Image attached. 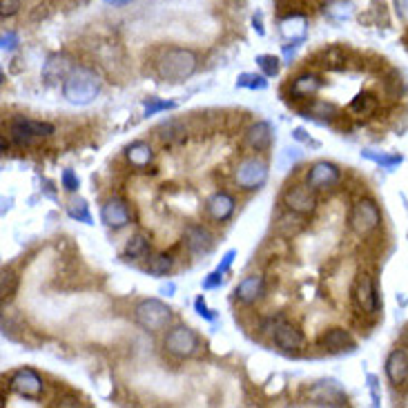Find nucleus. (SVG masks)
<instances>
[{
  "mask_svg": "<svg viewBox=\"0 0 408 408\" xmlns=\"http://www.w3.org/2000/svg\"><path fill=\"white\" fill-rule=\"evenodd\" d=\"M199 59L196 54L188 47H170L161 54V59L157 61V74L161 80L167 83H183L188 80L194 72Z\"/></svg>",
  "mask_w": 408,
  "mask_h": 408,
  "instance_id": "1",
  "label": "nucleus"
},
{
  "mask_svg": "<svg viewBox=\"0 0 408 408\" xmlns=\"http://www.w3.org/2000/svg\"><path fill=\"white\" fill-rule=\"evenodd\" d=\"M101 92V80L90 67H74L63 80V96L72 105H90Z\"/></svg>",
  "mask_w": 408,
  "mask_h": 408,
  "instance_id": "2",
  "label": "nucleus"
},
{
  "mask_svg": "<svg viewBox=\"0 0 408 408\" xmlns=\"http://www.w3.org/2000/svg\"><path fill=\"white\" fill-rule=\"evenodd\" d=\"M134 319L140 328H145L150 332H159L170 326L172 311L170 306L163 304L161 299H143L134 308Z\"/></svg>",
  "mask_w": 408,
  "mask_h": 408,
  "instance_id": "3",
  "label": "nucleus"
},
{
  "mask_svg": "<svg viewBox=\"0 0 408 408\" xmlns=\"http://www.w3.org/2000/svg\"><path fill=\"white\" fill-rule=\"evenodd\" d=\"M350 230L357 236H368L373 234L379 226H382V210L371 199H361L350 210Z\"/></svg>",
  "mask_w": 408,
  "mask_h": 408,
  "instance_id": "4",
  "label": "nucleus"
},
{
  "mask_svg": "<svg viewBox=\"0 0 408 408\" xmlns=\"http://www.w3.org/2000/svg\"><path fill=\"white\" fill-rule=\"evenodd\" d=\"M265 330L272 335V342L284 350V353H299L304 346L301 330L290 323L286 317H272L265 321Z\"/></svg>",
  "mask_w": 408,
  "mask_h": 408,
  "instance_id": "5",
  "label": "nucleus"
},
{
  "mask_svg": "<svg viewBox=\"0 0 408 408\" xmlns=\"http://www.w3.org/2000/svg\"><path fill=\"white\" fill-rule=\"evenodd\" d=\"M163 346L170 355H174L179 359H186V357H192L196 350H199L201 342H199V335H196L192 328L176 326L165 335Z\"/></svg>",
  "mask_w": 408,
  "mask_h": 408,
  "instance_id": "6",
  "label": "nucleus"
},
{
  "mask_svg": "<svg viewBox=\"0 0 408 408\" xmlns=\"http://www.w3.org/2000/svg\"><path fill=\"white\" fill-rule=\"evenodd\" d=\"M234 179H236L239 188H244V190H259L263 183L268 181V165H265L257 157L244 159L241 163L236 165Z\"/></svg>",
  "mask_w": 408,
  "mask_h": 408,
  "instance_id": "7",
  "label": "nucleus"
},
{
  "mask_svg": "<svg viewBox=\"0 0 408 408\" xmlns=\"http://www.w3.org/2000/svg\"><path fill=\"white\" fill-rule=\"evenodd\" d=\"M11 138L16 140L18 145H32L36 138H45L56 132L52 123L45 121H32V119H16L11 123Z\"/></svg>",
  "mask_w": 408,
  "mask_h": 408,
  "instance_id": "8",
  "label": "nucleus"
},
{
  "mask_svg": "<svg viewBox=\"0 0 408 408\" xmlns=\"http://www.w3.org/2000/svg\"><path fill=\"white\" fill-rule=\"evenodd\" d=\"M9 384H11V390L18 392V395L25 397V400H40V397H43V390H45L43 377H40L32 368L16 371V373L11 375Z\"/></svg>",
  "mask_w": 408,
  "mask_h": 408,
  "instance_id": "9",
  "label": "nucleus"
},
{
  "mask_svg": "<svg viewBox=\"0 0 408 408\" xmlns=\"http://www.w3.org/2000/svg\"><path fill=\"white\" fill-rule=\"evenodd\" d=\"M284 205L294 215H313L317 210V194L308 186H292L284 192Z\"/></svg>",
  "mask_w": 408,
  "mask_h": 408,
  "instance_id": "10",
  "label": "nucleus"
},
{
  "mask_svg": "<svg viewBox=\"0 0 408 408\" xmlns=\"http://www.w3.org/2000/svg\"><path fill=\"white\" fill-rule=\"evenodd\" d=\"M311 402L317 406H346V392L335 379H321L311 388Z\"/></svg>",
  "mask_w": 408,
  "mask_h": 408,
  "instance_id": "11",
  "label": "nucleus"
},
{
  "mask_svg": "<svg viewBox=\"0 0 408 408\" xmlns=\"http://www.w3.org/2000/svg\"><path fill=\"white\" fill-rule=\"evenodd\" d=\"M355 304L361 313L375 315L379 311V292L375 288V281L371 275H359L355 284Z\"/></svg>",
  "mask_w": 408,
  "mask_h": 408,
  "instance_id": "12",
  "label": "nucleus"
},
{
  "mask_svg": "<svg viewBox=\"0 0 408 408\" xmlns=\"http://www.w3.org/2000/svg\"><path fill=\"white\" fill-rule=\"evenodd\" d=\"M342 181V170L337 167L335 163L328 161H319L311 167V172L306 176V183L311 186L313 190H326L332 188L337 183Z\"/></svg>",
  "mask_w": 408,
  "mask_h": 408,
  "instance_id": "13",
  "label": "nucleus"
},
{
  "mask_svg": "<svg viewBox=\"0 0 408 408\" xmlns=\"http://www.w3.org/2000/svg\"><path fill=\"white\" fill-rule=\"evenodd\" d=\"M384 371H386L388 382L395 388H402V390L408 388V353L404 348H395L386 357V368Z\"/></svg>",
  "mask_w": 408,
  "mask_h": 408,
  "instance_id": "14",
  "label": "nucleus"
},
{
  "mask_svg": "<svg viewBox=\"0 0 408 408\" xmlns=\"http://www.w3.org/2000/svg\"><path fill=\"white\" fill-rule=\"evenodd\" d=\"M101 219L107 228H125L132 219V212H130V205L125 203L119 196H112V199L105 201V205L101 208Z\"/></svg>",
  "mask_w": 408,
  "mask_h": 408,
  "instance_id": "15",
  "label": "nucleus"
},
{
  "mask_svg": "<svg viewBox=\"0 0 408 408\" xmlns=\"http://www.w3.org/2000/svg\"><path fill=\"white\" fill-rule=\"evenodd\" d=\"M186 246L192 257H208L215 250V236L203 226H190L186 230Z\"/></svg>",
  "mask_w": 408,
  "mask_h": 408,
  "instance_id": "16",
  "label": "nucleus"
},
{
  "mask_svg": "<svg viewBox=\"0 0 408 408\" xmlns=\"http://www.w3.org/2000/svg\"><path fill=\"white\" fill-rule=\"evenodd\" d=\"M319 346L328 353H346V350H355L357 344L353 335L344 328H330L319 337Z\"/></svg>",
  "mask_w": 408,
  "mask_h": 408,
  "instance_id": "17",
  "label": "nucleus"
},
{
  "mask_svg": "<svg viewBox=\"0 0 408 408\" xmlns=\"http://www.w3.org/2000/svg\"><path fill=\"white\" fill-rule=\"evenodd\" d=\"M281 36L286 38L288 45H301L306 40V32H308V18L304 13H290L288 18L281 20Z\"/></svg>",
  "mask_w": 408,
  "mask_h": 408,
  "instance_id": "18",
  "label": "nucleus"
},
{
  "mask_svg": "<svg viewBox=\"0 0 408 408\" xmlns=\"http://www.w3.org/2000/svg\"><path fill=\"white\" fill-rule=\"evenodd\" d=\"M72 69H74V65H72V61H69V56L54 54V56H49L45 67H43V80L47 83V85H56V83L65 80Z\"/></svg>",
  "mask_w": 408,
  "mask_h": 408,
  "instance_id": "19",
  "label": "nucleus"
},
{
  "mask_svg": "<svg viewBox=\"0 0 408 408\" xmlns=\"http://www.w3.org/2000/svg\"><path fill=\"white\" fill-rule=\"evenodd\" d=\"M263 292H265V279L261 275H250L246 277L244 281H239V286L234 290L236 294V299L250 306V304H255L263 297Z\"/></svg>",
  "mask_w": 408,
  "mask_h": 408,
  "instance_id": "20",
  "label": "nucleus"
},
{
  "mask_svg": "<svg viewBox=\"0 0 408 408\" xmlns=\"http://www.w3.org/2000/svg\"><path fill=\"white\" fill-rule=\"evenodd\" d=\"M272 143V125L265 121H257L255 125H250L246 132V148L255 152H265Z\"/></svg>",
  "mask_w": 408,
  "mask_h": 408,
  "instance_id": "21",
  "label": "nucleus"
},
{
  "mask_svg": "<svg viewBox=\"0 0 408 408\" xmlns=\"http://www.w3.org/2000/svg\"><path fill=\"white\" fill-rule=\"evenodd\" d=\"M234 212V199L228 192H217L208 199V215L215 221H228Z\"/></svg>",
  "mask_w": 408,
  "mask_h": 408,
  "instance_id": "22",
  "label": "nucleus"
},
{
  "mask_svg": "<svg viewBox=\"0 0 408 408\" xmlns=\"http://www.w3.org/2000/svg\"><path fill=\"white\" fill-rule=\"evenodd\" d=\"M321 88H323V83L317 74H301L294 78V83L290 85V94L294 98H313Z\"/></svg>",
  "mask_w": 408,
  "mask_h": 408,
  "instance_id": "23",
  "label": "nucleus"
},
{
  "mask_svg": "<svg viewBox=\"0 0 408 408\" xmlns=\"http://www.w3.org/2000/svg\"><path fill=\"white\" fill-rule=\"evenodd\" d=\"M125 157H128V161L134 167L143 170V167H148L154 161V152H152V148L145 143V140H136V143H132L128 150H125Z\"/></svg>",
  "mask_w": 408,
  "mask_h": 408,
  "instance_id": "24",
  "label": "nucleus"
},
{
  "mask_svg": "<svg viewBox=\"0 0 408 408\" xmlns=\"http://www.w3.org/2000/svg\"><path fill=\"white\" fill-rule=\"evenodd\" d=\"M361 157L377 163V165H382L384 170H395V167L402 165V161H404L402 154H388V152H377V150H364Z\"/></svg>",
  "mask_w": 408,
  "mask_h": 408,
  "instance_id": "25",
  "label": "nucleus"
},
{
  "mask_svg": "<svg viewBox=\"0 0 408 408\" xmlns=\"http://www.w3.org/2000/svg\"><path fill=\"white\" fill-rule=\"evenodd\" d=\"M377 109V98L371 94V92H361L353 98V103H350V112L357 116H371L373 112Z\"/></svg>",
  "mask_w": 408,
  "mask_h": 408,
  "instance_id": "26",
  "label": "nucleus"
},
{
  "mask_svg": "<svg viewBox=\"0 0 408 408\" xmlns=\"http://www.w3.org/2000/svg\"><path fill=\"white\" fill-rule=\"evenodd\" d=\"M150 252V239L145 234H134L128 239V246H125V257L128 259H140Z\"/></svg>",
  "mask_w": 408,
  "mask_h": 408,
  "instance_id": "27",
  "label": "nucleus"
},
{
  "mask_svg": "<svg viewBox=\"0 0 408 408\" xmlns=\"http://www.w3.org/2000/svg\"><path fill=\"white\" fill-rule=\"evenodd\" d=\"M236 88H244V90H265L268 88V76L265 74H239L236 78Z\"/></svg>",
  "mask_w": 408,
  "mask_h": 408,
  "instance_id": "28",
  "label": "nucleus"
},
{
  "mask_svg": "<svg viewBox=\"0 0 408 408\" xmlns=\"http://www.w3.org/2000/svg\"><path fill=\"white\" fill-rule=\"evenodd\" d=\"M172 265H174V259L170 255H157V257H152L150 263H148V272L152 277H163L172 270Z\"/></svg>",
  "mask_w": 408,
  "mask_h": 408,
  "instance_id": "29",
  "label": "nucleus"
},
{
  "mask_svg": "<svg viewBox=\"0 0 408 408\" xmlns=\"http://www.w3.org/2000/svg\"><path fill=\"white\" fill-rule=\"evenodd\" d=\"M67 212L72 219L80 221V223H85V226H92V215H90V205L85 199H74L72 203H69L67 208Z\"/></svg>",
  "mask_w": 408,
  "mask_h": 408,
  "instance_id": "30",
  "label": "nucleus"
},
{
  "mask_svg": "<svg viewBox=\"0 0 408 408\" xmlns=\"http://www.w3.org/2000/svg\"><path fill=\"white\" fill-rule=\"evenodd\" d=\"M176 103L174 101H161V98H145L143 101V114L145 116H154L159 112H167V109H174Z\"/></svg>",
  "mask_w": 408,
  "mask_h": 408,
  "instance_id": "31",
  "label": "nucleus"
},
{
  "mask_svg": "<svg viewBox=\"0 0 408 408\" xmlns=\"http://www.w3.org/2000/svg\"><path fill=\"white\" fill-rule=\"evenodd\" d=\"M18 288V277L11 270H3V279H0V290H3V301H9L13 294H16Z\"/></svg>",
  "mask_w": 408,
  "mask_h": 408,
  "instance_id": "32",
  "label": "nucleus"
},
{
  "mask_svg": "<svg viewBox=\"0 0 408 408\" xmlns=\"http://www.w3.org/2000/svg\"><path fill=\"white\" fill-rule=\"evenodd\" d=\"M255 63L261 67V72H263L265 76H277V74H279L281 61L277 59V56H272V54H261V56H257Z\"/></svg>",
  "mask_w": 408,
  "mask_h": 408,
  "instance_id": "33",
  "label": "nucleus"
},
{
  "mask_svg": "<svg viewBox=\"0 0 408 408\" xmlns=\"http://www.w3.org/2000/svg\"><path fill=\"white\" fill-rule=\"evenodd\" d=\"M337 114V107L332 103H323V101H317L313 107H311V116L315 119H332ZM308 116V119H311Z\"/></svg>",
  "mask_w": 408,
  "mask_h": 408,
  "instance_id": "34",
  "label": "nucleus"
},
{
  "mask_svg": "<svg viewBox=\"0 0 408 408\" xmlns=\"http://www.w3.org/2000/svg\"><path fill=\"white\" fill-rule=\"evenodd\" d=\"M328 13L337 20H346V18H350V3H346V0H335L328 7Z\"/></svg>",
  "mask_w": 408,
  "mask_h": 408,
  "instance_id": "35",
  "label": "nucleus"
},
{
  "mask_svg": "<svg viewBox=\"0 0 408 408\" xmlns=\"http://www.w3.org/2000/svg\"><path fill=\"white\" fill-rule=\"evenodd\" d=\"M61 183H63V188H65L67 192H76V190L80 188V181H78V176L74 174V170H63Z\"/></svg>",
  "mask_w": 408,
  "mask_h": 408,
  "instance_id": "36",
  "label": "nucleus"
},
{
  "mask_svg": "<svg viewBox=\"0 0 408 408\" xmlns=\"http://www.w3.org/2000/svg\"><path fill=\"white\" fill-rule=\"evenodd\" d=\"M194 311L199 313V317H203V319H208V321H215V319H217L215 311H210L208 304L203 301V297H196V301H194Z\"/></svg>",
  "mask_w": 408,
  "mask_h": 408,
  "instance_id": "37",
  "label": "nucleus"
},
{
  "mask_svg": "<svg viewBox=\"0 0 408 408\" xmlns=\"http://www.w3.org/2000/svg\"><path fill=\"white\" fill-rule=\"evenodd\" d=\"M0 45H3V52H13L18 47V34L16 32H5L3 38H0Z\"/></svg>",
  "mask_w": 408,
  "mask_h": 408,
  "instance_id": "38",
  "label": "nucleus"
},
{
  "mask_svg": "<svg viewBox=\"0 0 408 408\" xmlns=\"http://www.w3.org/2000/svg\"><path fill=\"white\" fill-rule=\"evenodd\" d=\"M223 284V272L215 270V272H210L205 279H203V290H215Z\"/></svg>",
  "mask_w": 408,
  "mask_h": 408,
  "instance_id": "39",
  "label": "nucleus"
},
{
  "mask_svg": "<svg viewBox=\"0 0 408 408\" xmlns=\"http://www.w3.org/2000/svg\"><path fill=\"white\" fill-rule=\"evenodd\" d=\"M0 16L3 18H9V16H13V13H16L18 9H20V3L18 0H3V5H0Z\"/></svg>",
  "mask_w": 408,
  "mask_h": 408,
  "instance_id": "40",
  "label": "nucleus"
},
{
  "mask_svg": "<svg viewBox=\"0 0 408 408\" xmlns=\"http://www.w3.org/2000/svg\"><path fill=\"white\" fill-rule=\"evenodd\" d=\"M234 257H236V250H228V252H226V257H223V261H221V263L217 265V270H219V272H223V275H226V272L230 270V265H232Z\"/></svg>",
  "mask_w": 408,
  "mask_h": 408,
  "instance_id": "41",
  "label": "nucleus"
},
{
  "mask_svg": "<svg viewBox=\"0 0 408 408\" xmlns=\"http://www.w3.org/2000/svg\"><path fill=\"white\" fill-rule=\"evenodd\" d=\"M395 11H397V16L408 25V0H395Z\"/></svg>",
  "mask_w": 408,
  "mask_h": 408,
  "instance_id": "42",
  "label": "nucleus"
},
{
  "mask_svg": "<svg viewBox=\"0 0 408 408\" xmlns=\"http://www.w3.org/2000/svg\"><path fill=\"white\" fill-rule=\"evenodd\" d=\"M368 386H371L373 404L379 406V384H377V377H375V375H368Z\"/></svg>",
  "mask_w": 408,
  "mask_h": 408,
  "instance_id": "43",
  "label": "nucleus"
},
{
  "mask_svg": "<svg viewBox=\"0 0 408 408\" xmlns=\"http://www.w3.org/2000/svg\"><path fill=\"white\" fill-rule=\"evenodd\" d=\"M103 3L109 7H125V5H132L134 0H103Z\"/></svg>",
  "mask_w": 408,
  "mask_h": 408,
  "instance_id": "44",
  "label": "nucleus"
},
{
  "mask_svg": "<svg viewBox=\"0 0 408 408\" xmlns=\"http://www.w3.org/2000/svg\"><path fill=\"white\" fill-rule=\"evenodd\" d=\"M174 290H176V286H174V284H167V286H161V290H159V292H161V294H167V297H170V294H172Z\"/></svg>",
  "mask_w": 408,
  "mask_h": 408,
  "instance_id": "45",
  "label": "nucleus"
},
{
  "mask_svg": "<svg viewBox=\"0 0 408 408\" xmlns=\"http://www.w3.org/2000/svg\"><path fill=\"white\" fill-rule=\"evenodd\" d=\"M61 406H80V402L76 397H67V400L61 402Z\"/></svg>",
  "mask_w": 408,
  "mask_h": 408,
  "instance_id": "46",
  "label": "nucleus"
},
{
  "mask_svg": "<svg viewBox=\"0 0 408 408\" xmlns=\"http://www.w3.org/2000/svg\"><path fill=\"white\" fill-rule=\"evenodd\" d=\"M255 30L263 36V27H261V20H259V16H255Z\"/></svg>",
  "mask_w": 408,
  "mask_h": 408,
  "instance_id": "47",
  "label": "nucleus"
},
{
  "mask_svg": "<svg viewBox=\"0 0 408 408\" xmlns=\"http://www.w3.org/2000/svg\"><path fill=\"white\" fill-rule=\"evenodd\" d=\"M294 138H299V140H304V138H306V132H304L301 128H297V130H294Z\"/></svg>",
  "mask_w": 408,
  "mask_h": 408,
  "instance_id": "48",
  "label": "nucleus"
}]
</instances>
